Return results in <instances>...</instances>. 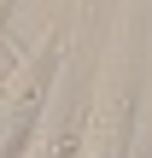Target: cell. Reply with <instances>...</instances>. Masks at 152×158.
Listing matches in <instances>:
<instances>
[{
    "label": "cell",
    "instance_id": "obj_1",
    "mask_svg": "<svg viewBox=\"0 0 152 158\" xmlns=\"http://www.w3.org/2000/svg\"><path fill=\"white\" fill-rule=\"evenodd\" d=\"M146 6L141 0H117L111 29L100 41L88 94L76 106V129H70V158H129L135 141V106H141V53H146Z\"/></svg>",
    "mask_w": 152,
    "mask_h": 158
},
{
    "label": "cell",
    "instance_id": "obj_2",
    "mask_svg": "<svg viewBox=\"0 0 152 158\" xmlns=\"http://www.w3.org/2000/svg\"><path fill=\"white\" fill-rule=\"evenodd\" d=\"M59 47H64V41H53V29H41V35H35L29 47H18L12 64L0 70V158L23 152V141H29V129H35V117H41V100H47V88H53Z\"/></svg>",
    "mask_w": 152,
    "mask_h": 158
},
{
    "label": "cell",
    "instance_id": "obj_3",
    "mask_svg": "<svg viewBox=\"0 0 152 158\" xmlns=\"http://www.w3.org/2000/svg\"><path fill=\"white\" fill-rule=\"evenodd\" d=\"M70 129H76V106H70V41H64L59 64H53V88L41 100V117L18 158H70Z\"/></svg>",
    "mask_w": 152,
    "mask_h": 158
},
{
    "label": "cell",
    "instance_id": "obj_4",
    "mask_svg": "<svg viewBox=\"0 0 152 158\" xmlns=\"http://www.w3.org/2000/svg\"><path fill=\"white\" fill-rule=\"evenodd\" d=\"M6 18H12V0H0V35H6Z\"/></svg>",
    "mask_w": 152,
    "mask_h": 158
}]
</instances>
